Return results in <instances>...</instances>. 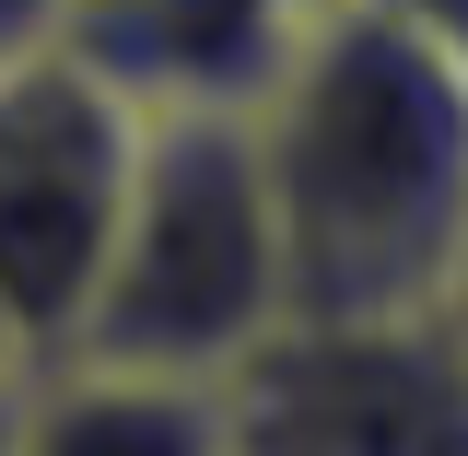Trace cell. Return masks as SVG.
Listing matches in <instances>:
<instances>
[{
	"label": "cell",
	"mask_w": 468,
	"mask_h": 456,
	"mask_svg": "<svg viewBox=\"0 0 468 456\" xmlns=\"http://www.w3.org/2000/svg\"><path fill=\"white\" fill-rule=\"evenodd\" d=\"M292 328L433 316L468 270V70L328 0L246 106Z\"/></svg>",
	"instance_id": "1"
},
{
	"label": "cell",
	"mask_w": 468,
	"mask_h": 456,
	"mask_svg": "<svg viewBox=\"0 0 468 456\" xmlns=\"http://www.w3.org/2000/svg\"><path fill=\"white\" fill-rule=\"evenodd\" d=\"M282 328H292V281H282V223H270V175H258L246 117L223 106L141 117L129 199H117L70 351L129 363V375L234 387Z\"/></svg>",
	"instance_id": "2"
},
{
	"label": "cell",
	"mask_w": 468,
	"mask_h": 456,
	"mask_svg": "<svg viewBox=\"0 0 468 456\" xmlns=\"http://www.w3.org/2000/svg\"><path fill=\"white\" fill-rule=\"evenodd\" d=\"M129 153H141V106L94 82L58 36L0 58V363L12 375L70 351L129 199Z\"/></svg>",
	"instance_id": "3"
},
{
	"label": "cell",
	"mask_w": 468,
	"mask_h": 456,
	"mask_svg": "<svg viewBox=\"0 0 468 456\" xmlns=\"http://www.w3.org/2000/svg\"><path fill=\"white\" fill-rule=\"evenodd\" d=\"M223 409L234 456H468V351L445 316L282 328Z\"/></svg>",
	"instance_id": "4"
},
{
	"label": "cell",
	"mask_w": 468,
	"mask_h": 456,
	"mask_svg": "<svg viewBox=\"0 0 468 456\" xmlns=\"http://www.w3.org/2000/svg\"><path fill=\"white\" fill-rule=\"evenodd\" d=\"M316 12L328 0H70L58 48L94 82H117L141 117H176V106L246 117Z\"/></svg>",
	"instance_id": "5"
},
{
	"label": "cell",
	"mask_w": 468,
	"mask_h": 456,
	"mask_svg": "<svg viewBox=\"0 0 468 456\" xmlns=\"http://www.w3.org/2000/svg\"><path fill=\"white\" fill-rule=\"evenodd\" d=\"M0 456H234V409H223V387L58 351V363H24L12 375Z\"/></svg>",
	"instance_id": "6"
},
{
	"label": "cell",
	"mask_w": 468,
	"mask_h": 456,
	"mask_svg": "<svg viewBox=\"0 0 468 456\" xmlns=\"http://www.w3.org/2000/svg\"><path fill=\"white\" fill-rule=\"evenodd\" d=\"M351 12H375V24H399V36H421L433 58L468 70V0H351Z\"/></svg>",
	"instance_id": "7"
},
{
	"label": "cell",
	"mask_w": 468,
	"mask_h": 456,
	"mask_svg": "<svg viewBox=\"0 0 468 456\" xmlns=\"http://www.w3.org/2000/svg\"><path fill=\"white\" fill-rule=\"evenodd\" d=\"M58 12H70V0H0V58L48 48V36H58Z\"/></svg>",
	"instance_id": "8"
},
{
	"label": "cell",
	"mask_w": 468,
	"mask_h": 456,
	"mask_svg": "<svg viewBox=\"0 0 468 456\" xmlns=\"http://www.w3.org/2000/svg\"><path fill=\"white\" fill-rule=\"evenodd\" d=\"M433 316H445V328H457V351H468V270H457V292H445Z\"/></svg>",
	"instance_id": "9"
},
{
	"label": "cell",
	"mask_w": 468,
	"mask_h": 456,
	"mask_svg": "<svg viewBox=\"0 0 468 456\" xmlns=\"http://www.w3.org/2000/svg\"><path fill=\"white\" fill-rule=\"evenodd\" d=\"M0 433H12V363H0Z\"/></svg>",
	"instance_id": "10"
}]
</instances>
